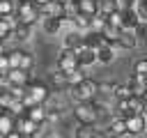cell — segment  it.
<instances>
[{
	"instance_id": "6da1fadb",
	"label": "cell",
	"mask_w": 147,
	"mask_h": 138,
	"mask_svg": "<svg viewBox=\"0 0 147 138\" xmlns=\"http://www.w3.org/2000/svg\"><path fill=\"white\" fill-rule=\"evenodd\" d=\"M69 97L76 101V103H92L96 97H99V80H83L80 85L76 87H69Z\"/></svg>"
},
{
	"instance_id": "7a4b0ae2",
	"label": "cell",
	"mask_w": 147,
	"mask_h": 138,
	"mask_svg": "<svg viewBox=\"0 0 147 138\" xmlns=\"http://www.w3.org/2000/svg\"><path fill=\"white\" fill-rule=\"evenodd\" d=\"M74 117H76V122L83 124V126H94V124H99L96 101H92V103H76V106H74Z\"/></svg>"
},
{
	"instance_id": "3957f363",
	"label": "cell",
	"mask_w": 147,
	"mask_h": 138,
	"mask_svg": "<svg viewBox=\"0 0 147 138\" xmlns=\"http://www.w3.org/2000/svg\"><path fill=\"white\" fill-rule=\"evenodd\" d=\"M16 21H18V25H32V23H37V18H41V14H39V7L34 5V2H18V9H16Z\"/></svg>"
},
{
	"instance_id": "277c9868",
	"label": "cell",
	"mask_w": 147,
	"mask_h": 138,
	"mask_svg": "<svg viewBox=\"0 0 147 138\" xmlns=\"http://www.w3.org/2000/svg\"><path fill=\"white\" fill-rule=\"evenodd\" d=\"M76 69H80V62H78L76 51L62 48L60 55H57V71H62V74H71V71H76Z\"/></svg>"
},
{
	"instance_id": "5b68a950",
	"label": "cell",
	"mask_w": 147,
	"mask_h": 138,
	"mask_svg": "<svg viewBox=\"0 0 147 138\" xmlns=\"http://www.w3.org/2000/svg\"><path fill=\"white\" fill-rule=\"evenodd\" d=\"M5 78H7V85H9V87H28V85L32 83L30 71H23V69H11Z\"/></svg>"
},
{
	"instance_id": "8992f818",
	"label": "cell",
	"mask_w": 147,
	"mask_h": 138,
	"mask_svg": "<svg viewBox=\"0 0 147 138\" xmlns=\"http://www.w3.org/2000/svg\"><path fill=\"white\" fill-rule=\"evenodd\" d=\"M85 46L99 53L101 48H108V46H113V44H110L101 32H85Z\"/></svg>"
},
{
	"instance_id": "52a82bcc",
	"label": "cell",
	"mask_w": 147,
	"mask_h": 138,
	"mask_svg": "<svg viewBox=\"0 0 147 138\" xmlns=\"http://www.w3.org/2000/svg\"><path fill=\"white\" fill-rule=\"evenodd\" d=\"M103 131H106V136H108V138H119V136L129 133L126 122H124L122 117H113V120H110V122L103 126Z\"/></svg>"
},
{
	"instance_id": "ba28073f",
	"label": "cell",
	"mask_w": 147,
	"mask_h": 138,
	"mask_svg": "<svg viewBox=\"0 0 147 138\" xmlns=\"http://www.w3.org/2000/svg\"><path fill=\"white\" fill-rule=\"evenodd\" d=\"M39 126H41V124L32 122L28 115H18V117H16V131H18L21 136H34Z\"/></svg>"
},
{
	"instance_id": "9c48e42d",
	"label": "cell",
	"mask_w": 147,
	"mask_h": 138,
	"mask_svg": "<svg viewBox=\"0 0 147 138\" xmlns=\"http://www.w3.org/2000/svg\"><path fill=\"white\" fill-rule=\"evenodd\" d=\"M83 46H85V34H83V32L71 30V32L64 34V48H69V51H80Z\"/></svg>"
},
{
	"instance_id": "30bf717a",
	"label": "cell",
	"mask_w": 147,
	"mask_h": 138,
	"mask_svg": "<svg viewBox=\"0 0 147 138\" xmlns=\"http://www.w3.org/2000/svg\"><path fill=\"white\" fill-rule=\"evenodd\" d=\"M124 122H126V129H129L131 136H138V133H142V131L147 129V117H145V115H131V117H126Z\"/></svg>"
},
{
	"instance_id": "8fae6325",
	"label": "cell",
	"mask_w": 147,
	"mask_h": 138,
	"mask_svg": "<svg viewBox=\"0 0 147 138\" xmlns=\"http://www.w3.org/2000/svg\"><path fill=\"white\" fill-rule=\"evenodd\" d=\"M129 87H131V92H133V97H147V78H142V76H136V74H131L129 76V83H126Z\"/></svg>"
},
{
	"instance_id": "7c38bea8",
	"label": "cell",
	"mask_w": 147,
	"mask_h": 138,
	"mask_svg": "<svg viewBox=\"0 0 147 138\" xmlns=\"http://www.w3.org/2000/svg\"><path fill=\"white\" fill-rule=\"evenodd\" d=\"M76 55H78V62H80L83 69H85V67H92L94 62H99L96 51H92V48H87V46H83L80 51H76Z\"/></svg>"
},
{
	"instance_id": "4fadbf2b",
	"label": "cell",
	"mask_w": 147,
	"mask_h": 138,
	"mask_svg": "<svg viewBox=\"0 0 147 138\" xmlns=\"http://www.w3.org/2000/svg\"><path fill=\"white\" fill-rule=\"evenodd\" d=\"M76 7H78V14H85V16H96L99 14V2L96 0H74Z\"/></svg>"
},
{
	"instance_id": "5bb4252c",
	"label": "cell",
	"mask_w": 147,
	"mask_h": 138,
	"mask_svg": "<svg viewBox=\"0 0 147 138\" xmlns=\"http://www.w3.org/2000/svg\"><path fill=\"white\" fill-rule=\"evenodd\" d=\"M25 115H28L32 122H37V124H44V122L48 120V108H46V106H32V108L25 110Z\"/></svg>"
},
{
	"instance_id": "9a60e30c",
	"label": "cell",
	"mask_w": 147,
	"mask_h": 138,
	"mask_svg": "<svg viewBox=\"0 0 147 138\" xmlns=\"http://www.w3.org/2000/svg\"><path fill=\"white\" fill-rule=\"evenodd\" d=\"M92 18L94 16H85V14H76L74 16V30H78V32H90L92 30Z\"/></svg>"
},
{
	"instance_id": "2e32d148",
	"label": "cell",
	"mask_w": 147,
	"mask_h": 138,
	"mask_svg": "<svg viewBox=\"0 0 147 138\" xmlns=\"http://www.w3.org/2000/svg\"><path fill=\"white\" fill-rule=\"evenodd\" d=\"M117 46H119V48H126V51H129V48H136V46H138V37L133 34V30H124V32L119 34Z\"/></svg>"
},
{
	"instance_id": "e0dca14e",
	"label": "cell",
	"mask_w": 147,
	"mask_h": 138,
	"mask_svg": "<svg viewBox=\"0 0 147 138\" xmlns=\"http://www.w3.org/2000/svg\"><path fill=\"white\" fill-rule=\"evenodd\" d=\"M18 9V0H0V18L14 16Z\"/></svg>"
},
{
	"instance_id": "ac0fdd59",
	"label": "cell",
	"mask_w": 147,
	"mask_h": 138,
	"mask_svg": "<svg viewBox=\"0 0 147 138\" xmlns=\"http://www.w3.org/2000/svg\"><path fill=\"white\" fill-rule=\"evenodd\" d=\"M140 23H142V21H140V16H138V12H136V9L124 12V30H136Z\"/></svg>"
},
{
	"instance_id": "d6986e66",
	"label": "cell",
	"mask_w": 147,
	"mask_h": 138,
	"mask_svg": "<svg viewBox=\"0 0 147 138\" xmlns=\"http://www.w3.org/2000/svg\"><path fill=\"white\" fill-rule=\"evenodd\" d=\"M90 76H87V71L80 67V69H76V71H71V74H67V80H69V87H76V85H80L83 80H87Z\"/></svg>"
},
{
	"instance_id": "ffe728a7",
	"label": "cell",
	"mask_w": 147,
	"mask_h": 138,
	"mask_svg": "<svg viewBox=\"0 0 147 138\" xmlns=\"http://www.w3.org/2000/svg\"><path fill=\"white\" fill-rule=\"evenodd\" d=\"M122 32H124V30H119V28H115V25H110V23H108V25L103 28V32H101V34H103L113 46H117V41H119V34H122Z\"/></svg>"
},
{
	"instance_id": "44dd1931",
	"label": "cell",
	"mask_w": 147,
	"mask_h": 138,
	"mask_svg": "<svg viewBox=\"0 0 147 138\" xmlns=\"http://www.w3.org/2000/svg\"><path fill=\"white\" fill-rule=\"evenodd\" d=\"M41 25H44L46 34H57L62 28V21L60 18H41Z\"/></svg>"
},
{
	"instance_id": "7402d4cb",
	"label": "cell",
	"mask_w": 147,
	"mask_h": 138,
	"mask_svg": "<svg viewBox=\"0 0 147 138\" xmlns=\"http://www.w3.org/2000/svg\"><path fill=\"white\" fill-rule=\"evenodd\" d=\"M129 108H131L133 115H142L145 108H147V101H145L142 97H131V99H129Z\"/></svg>"
},
{
	"instance_id": "603a6c76",
	"label": "cell",
	"mask_w": 147,
	"mask_h": 138,
	"mask_svg": "<svg viewBox=\"0 0 147 138\" xmlns=\"http://www.w3.org/2000/svg\"><path fill=\"white\" fill-rule=\"evenodd\" d=\"M7 55H9V62H11V69H21V64H23V57H25V51H21V48H14V51H7Z\"/></svg>"
},
{
	"instance_id": "cb8c5ba5",
	"label": "cell",
	"mask_w": 147,
	"mask_h": 138,
	"mask_svg": "<svg viewBox=\"0 0 147 138\" xmlns=\"http://www.w3.org/2000/svg\"><path fill=\"white\" fill-rule=\"evenodd\" d=\"M51 85H53V87H57V90H69L67 74H62V71H55V74L51 76Z\"/></svg>"
},
{
	"instance_id": "d4e9b609",
	"label": "cell",
	"mask_w": 147,
	"mask_h": 138,
	"mask_svg": "<svg viewBox=\"0 0 147 138\" xmlns=\"http://www.w3.org/2000/svg\"><path fill=\"white\" fill-rule=\"evenodd\" d=\"M131 97H133L131 87H129L126 83H119V85H117V90H115V99H117V101H129Z\"/></svg>"
},
{
	"instance_id": "484cf974",
	"label": "cell",
	"mask_w": 147,
	"mask_h": 138,
	"mask_svg": "<svg viewBox=\"0 0 147 138\" xmlns=\"http://www.w3.org/2000/svg\"><path fill=\"white\" fill-rule=\"evenodd\" d=\"M96 55H99V62H101V64H110V62L115 60V46H108V48H101V51H99Z\"/></svg>"
},
{
	"instance_id": "4316f807",
	"label": "cell",
	"mask_w": 147,
	"mask_h": 138,
	"mask_svg": "<svg viewBox=\"0 0 147 138\" xmlns=\"http://www.w3.org/2000/svg\"><path fill=\"white\" fill-rule=\"evenodd\" d=\"M106 25H108V18H106L103 14H96V16L92 18V30H90V32H103Z\"/></svg>"
},
{
	"instance_id": "83f0119b",
	"label": "cell",
	"mask_w": 147,
	"mask_h": 138,
	"mask_svg": "<svg viewBox=\"0 0 147 138\" xmlns=\"http://www.w3.org/2000/svg\"><path fill=\"white\" fill-rule=\"evenodd\" d=\"M133 74L147 78V57H138V60L133 62Z\"/></svg>"
},
{
	"instance_id": "f1b7e54d",
	"label": "cell",
	"mask_w": 147,
	"mask_h": 138,
	"mask_svg": "<svg viewBox=\"0 0 147 138\" xmlns=\"http://www.w3.org/2000/svg\"><path fill=\"white\" fill-rule=\"evenodd\" d=\"M108 23L115 25V28H119V30H124V12H113L108 16Z\"/></svg>"
},
{
	"instance_id": "f546056e",
	"label": "cell",
	"mask_w": 147,
	"mask_h": 138,
	"mask_svg": "<svg viewBox=\"0 0 147 138\" xmlns=\"http://www.w3.org/2000/svg\"><path fill=\"white\" fill-rule=\"evenodd\" d=\"M136 5H138V0H115L117 12H131V9H136Z\"/></svg>"
},
{
	"instance_id": "4dcf8cb0",
	"label": "cell",
	"mask_w": 147,
	"mask_h": 138,
	"mask_svg": "<svg viewBox=\"0 0 147 138\" xmlns=\"http://www.w3.org/2000/svg\"><path fill=\"white\" fill-rule=\"evenodd\" d=\"M11 37L18 39V41H25V39L30 37V28H28V25H18V28L11 32Z\"/></svg>"
},
{
	"instance_id": "1f68e13d",
	"label": "cell",
	"mask_w": 147,
	"mask_h": 138,
	"mask_svg": "<svg viewBox=\"0 0 147 138\" xmlns=\"http://www.w3.org/2000/svg\"><path fill=\"white\" fill-rule=\"evenodd\" d=\"M11 71V62H9V55H7V51L0 55V76H7Z\"/></svg>"
},
{
	"instance_id": "d6a6232c",
	"label": "cell",
	"mask_w": 147,
	"mask_h": 138,
	"mask_svg": "<svg viewBox=\"0 0 147 138\" xmlns=\"http://www.w3.org/2000/svg\"><path fill=\"white\" fill-rule=\"evenodd\" d=\"M119 83H99V94H115Z\"/></svg>"
},
{
	"instance_id": "836d02e7",
	"label": "cell",
	"mask_w": 147,
	"mask_h": 138,
	"mask_svg": "<svg viewBox=\"0 0 147 138\" xmlns=\"http://www.w3.org/2000/svg\"><path fill=\"white\" fill-rule=\"evenodd\" d=\"M136 12H138L140 21H142V23H147V0H138V5H136Z\"/></svg>"
},
{
	"instance_id": "e575fe53",
	"label": "cell",
	"mask_w": 147,
	"mask_h": 138,
	"mask_svg": "<svg viewBox=\"0 0 147 138\" xmlns=\"http://www.w3.org/2000/svg\"><path fill=\"white\" fill-rule=\"evenodd\" d=\"M44 138H67V133H64L62 129H57V126H53V129H48V131L44 133Z\"/></svg>"
},
{
	"instance_id": "d590c367",
	"label": "cell",
	"mask_w": 147,
	"mask_h": 138,
	"mask_svg": "<svg viewBox=\"0 0 147 138\" xmlns=\"http://www.w3.org/2000/svg\"><path fill=\"white\" fill-rule=\"evenodd\" d=\"M32 64H34L32 55H30V53H25V57H23V64H21V69H23V71H30V69H32Z\"/></svg>"
},
{
	"instance_id": "8d00e7d4",
	"label": "cell",
	"mask_w": 147,
	"mask_h": 138,
	"mask_svg": "<svg viewBox=\"0 0 147 138\" xmlns=\"http://www.w3.org/2000/svg\"><path fill=\"white\" fill-rule=\"evenodd\" d=\"M133 34H136L138 39H145V37H147V23H140V25L133 30Z\"/></svg>"
},
{
	"instance_id": "74e56055",
	"label": "cell",
	"mask_w": 147,
	"mask_h": 138,
	"mask_svg": "<svg viewBox=\"0 0 147 138\" xmlns=\"http://www.w3.org/2000/svg\"><path fill=\"white\" fill-rule=\"evenodd\" d=\"M57 117H60V113H57V110H51V108H48V120H57Z\"/></svg>"
},
{
	"instance_id": "f35d334b",
	"label": "cell",
	"mask_w": 147,
	"mask_h": 138,
	"mask_svg": "<svg viewBox=\"0 0 147 138\" xmlns=\"http://www.w3.org/2000/svg\"><path fill=\"white\" fill-rule=\"evenodd\" d=\"M5 138H23V136H21L18 131H11V133H9V136H5Z\"/></svg>"
},
{
	"instance_id": "ab89813d",
	"label": "cell",
	"mask_w": 147,
	"mask_h": 138,
	"mask_svg": "<svg viewBox=\"0 0 147 138\" xmlns=\"http://www.w3.org/2000/svg\"><path fill=\"white\" fill-rule=\"evenodd\" d=\"M57 2H62V5H69V2H74V0H57Z\"/></svg>"
},
{
	"instance_id": "60d3db41",
	"label": "cell",
	"mask_w": 147,
	"mask_h": 138,
	"mask_svg": "<svg viewBox=\"0 0 147 138\" xmlns=\"http://www.w3.org/2000/svg\"><path fill=\"white\" fill-rule=\"evenodd\" d=\"M18 2H34V0H18Z\"/></svg>"
},
{
	"instance_id": "b9f144b4",
	"label": "cell",
	"mask_w": 147,
	"mask_h": 138,
	"mask_svg": "<svg viewBox=\"0 0 147 138\" xmlns=\"http://www.w3.org/2000/svg\"><path fill=\"white\" fill-rule=\"evenodd\" d=\"M142 115H145V117H147V108H145V113H142Z\"/></svg>"
},
{
	"instance_id": "7bdbcfd3",
	"label": "cell",
	"mask_w": 147,
	"mask_h": 138,
	"mask_svg": "<svg viewBox=\"0 0 147 138\" xmlns=\"http://www.w3.org/2000/svg\"><path fill=\"white\" fill-rule=\"evenodd\" d=\"M96 2H99V5H101V2H106V0H96Z\"/></svg>"
},
{
	"instance_id": "ee69618b",
	"label": "cell",
	"mask_w": 147,
	"mask_h": 138,
	"mask_svg": "<svg viewBox=\"0 0 147 138\" xmlns=\"http://www.w3.org/2000/svg\"><path fill=\"white\" fill-rule=\"evenodd\" d=\"M0 80H2V76H0Z\"/></svg>"
}]
</instances>
